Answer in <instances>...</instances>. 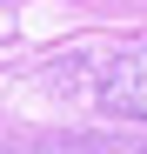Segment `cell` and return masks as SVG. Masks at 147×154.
<instances>
[{"instance_id": "cell-1", "label": "cell", "mask_w": 147, "mask_h": 154, "mask_svg": "<svg viewBox=\"0 0 147 154\" xmlns=\"http://www.w3.org/2000/svg\"><path fill=\"white\" fill-rule=\"evenodd\" d=\"M100 107L120 114V121H147V47L120 54V60L100 74Z\"/></svg>"}]
</instances>
